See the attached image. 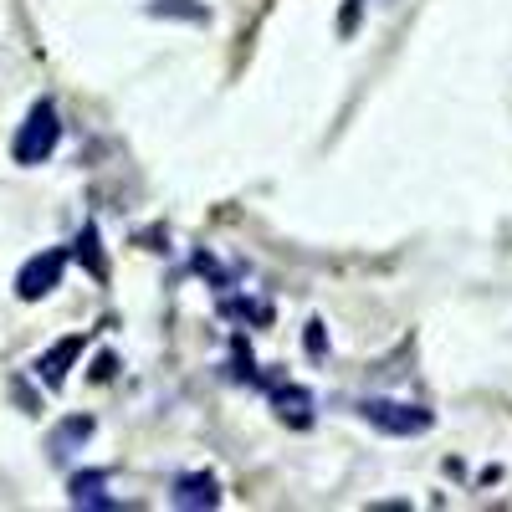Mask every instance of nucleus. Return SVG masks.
Segmentation results:
<instances>
[{
  "label": "nucleus",
  "mask_w": 512,
  "mask_h": 512,
  "mask_svg": "<svg viewBox=\"0 0 512 512\" xmlns=\"http://www.w3.org/2000/svg\"><path fill=\"white\" fill-rule=\"evenodd\" d=\"M57 144H62V118H57V103H52V98H41V103H31L26 123L16 128L11 154H16V164H47Z\"/></svg>",
  "instance_id": "f257e3e1"
},
{
  "label": "nucleus",
  "mask_w": 512,
  "mask_h": 512,
  "mask_svg": "<svg viewBox=\"0 0 512 512\" xmlns=\"http://www.w3.org/2000/svg\"><path fill=\"white\" fill-rule=\"evenodd\" d=\"M359 415L384 436H420V431H431V420H436L425 405H405V400H364Z\"/></svg>",
  "instance_id": "f03ea898"
},
{
  "label": "nucleus",
  "mask_w": 512,
  "mask_h": 512,
  "mask_svg": "<svg viewBox=\"0 0 512 512\" xmlns=\"http://www.w3.org/2000/svg\"><path fill=\"white\" fill-rule=\"evenodd\" d=\"M62 272H67V251H62V246L31 256V262L16 272V297H21V303H41V297L62 282Z\"/></svg>",
  "instance_id": "7ed1b4c3"
},
{
  "label": "nucleus",
  "mask_w": 512,
  "mask_h": 512,
  "mask_svg": "<svg viewBox=\"0 0 512 512\" xmlns=\"http://www.w3.org/2000/svg\"><path fill=\"white\" fill-rule=\"evenodd\" d=\"M82 349H88V338H82V333H67V338H57V344H52L47 354H41V359H36V379L47 384V390H62V384H67V369L82 359Z\"/></svg>",
  "instance_id": "20e7f679"
},
{
  "label": "nucleus",
  "mask_w": 512,
  "mask_h": 512,
  "mask_svg": "<svg viewBox=\"0 0 512 512\" xmlns=\"http://www.w3.org/2000/svg\"><path fill=\"white\" fill-rule=\"evenodd\" d=\"M169 502L190 507V512L221 507V482H216V472H185V477H175V487H169Z\"/></svg>",
  "instance_id": "39448f33"
},
{
  "label": "nucleus",
  "mask_w": 512,
  "mask_h": 512,
  "mask_svg": "<svg viewBox=\"0 0 512 512\" xmlns=\"http://www.w3.org/2000/svg\"><path fill=\"white\" fill-rule=\"evenodd\" d=\"M272 410L287 425H297V431H308V425H313V395L303 390V384H272Z\"/></svg>",
  "instance_id": "423d86ee"
},
{
  "label": "nucleus",
  "mask_w": 512,
  "mask_h": 512,
  "mask_svg": "<svg viewBox=\"0 0 512 512\" xmlns=\"http://www.w3.org/2000/svg\"><path fill=\"white\" fill-rule=\"evenodd\" d=\"M93 436V415H72V420H62L57 431L47 436V451H52V461H62V456H72L82 441Z\"/></svg>",
  "instance_id": "0eeeda50"
},
{
  "label": "nucleus",
  "mask_w": 512,
  "mask_h": 512,
  "mask_svg": "<svg viewBox=\"0 0 512 512\" xmlns=\"http://www.w3.org/2000/svg\"><path fill=\"white\" fill-rule=\"evenodd\" d=\"M72 256L88 267L98 282H108V256H103V241H98V226H82L77 241H72Z\"/></svg>",
  "instance_id": "6e6552de"
},
{
  "label": "nucleus",
  "mask_w": 512,
  "mask_h": 512,
  "mask_svg": "<svg viewBox=\"0 0 512 512\" xmlns=\"http://www.w3.org/2000/svg\"><path fill=\"white\" fill-rule=\"evenodd\" d=\"M103 487H108V472H77L72 477V507H113V497Z\"/></svg>",
  "instance_id": "1a4fd4ad"
},
{
  "label": "nucleus",
  "mask_w": 512,
  "mask_h": 512,
  "mask_svg": "<svg viewBox=\"0 0 512 512\" xmlns=\"http://www.w3.org/2000/svg\"><path fill=\"white\" fill-rule=\"evenodd\" d=\"M364 16V0H344V16H338V36H354Z\"/></svg>",
  "instance_id": "9d476101"
},
{
  "label": "nucleus",
  "mask_w": 512,
  "mask_h": 512,
  "mask_svg": "<svg viewBox=\"0 0 512 512\" xmlns=\"http://www.w3.org/2000/svg\"><path fill=\"white\" fill-rule=\"evenodd\" d=\"M113 369H118V359H113V354H98V364H93V379H113Z\"/></svg>",
  "instance_id": "9b49d317"
}]
</instances>
